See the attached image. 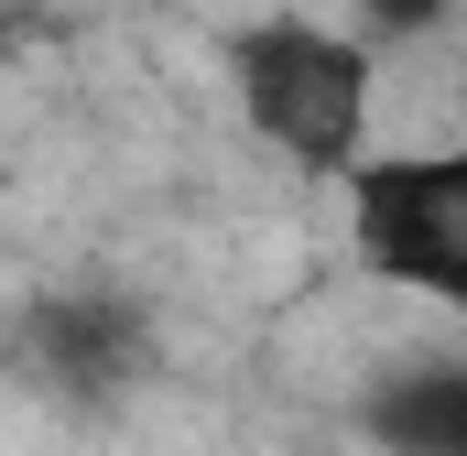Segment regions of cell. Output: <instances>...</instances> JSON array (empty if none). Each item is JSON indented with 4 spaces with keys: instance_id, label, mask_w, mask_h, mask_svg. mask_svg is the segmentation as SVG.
<instances>
[{
    "instance_id": "6da1fadb",
    "label": "cell",
    "mask_w": 467,
    "mask_h": 456,
    "mask_svg": "<svg viewBox=\"0 0 467 456\" xmlns=\"http://www.w3.org/2000/svg\"><path fill=\"white\" fill-rule=\"evenodd\" d=\"M229 88H239V119L272 152L337 174L358 141H369V88L380 77H369V44L305 22V11H272V22H250L229 44Z\"/></svg>"
},
{
    "instance_id": "7a4b0ae2",
    "label": "cell",
    "mask_w": 467,
    "mask_h": 456,
    "mask_svg": "<svg viewBox=\"0 0 467 456\" xmlns=\"http://www.w3.org/2000/svg\"><path fill=\"white\" fill-rule=\"evenodd\" d=\"M348 239L402 294H467V163L457 152H348Z\"/></svg>"
},
{
    "instance_id": "3957f363",
    "label": "cell",
    "mask_w": 467,
    "mask_h": 456,
    "mask_svg": "<svg viewBox=\"0 0 467 456\" xmlns=\"http://www.w3.org/2000/svg\"><path fill=\"white\" fill-rule=\"evenodd\" d=\"M380 435H391V446H413V456H467V402H457V380L391 391V402H380Z\"/></svg>"
},
{
    "instance_id": "277c9868",
    "label": "cell",
    "mask_w": 467,
    "mask_h": 456,
    "mask_svg": "<svg viewBox=\"0 0 467 456\" xmlns=\"http://www.w3.org/2000/svg\"><path fill=\"white\" fill-rule=\"evenodd\" d=\"M358 11H369V33H380V44H413V33H435V22H446V0H358Z\"/></svg>"
}]
</instances>
